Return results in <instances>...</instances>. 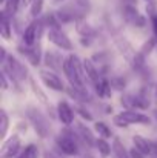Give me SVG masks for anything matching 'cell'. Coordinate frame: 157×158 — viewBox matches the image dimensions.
<instances>
[{
	"instance_id": "obj_27",
	"label": "cell",
	"mask_w": 157,
	"mask_h": 158,
	"mask_svg": "<svg viewBox=\"0 0 157 158\" xmlns=\"http://www.w3.org/2000/svg\"><path fill=\"white\" fill-rule=\"evenodd\" d=\"M156 45H157V39L153 37V39H150L148 42H145V43L142 45V48L139 49V52L142 54L143 57H146V55H150V54L153 52V49H154Z\"/></svg>"
},
{
	"instance_id": "obj_9",
	"label": "cell",
	"mask_w": 157,
	"mask_h": 158,
	"mask_svg": "<svg viewBox=\"0 0 157 158\" xmlns=\"http://www.w3.org/2000/svg\"><path fill=\"white\" fill-rule=\"evenodd\" d=\"M48 40L52 45H55L57 48H60L63 51H71L72 49L71 40L68 39V35L62 29H48Z\"/></svg>"
},
{
	"instance_id": "obj_8",
	"label": "cell",
	"mask_w": 157,
	"mask_h": 158,
	"mask_svg": "<svg viewBox=\"0 0 157 158\" xmlns=\"http://www.w3.org/2000/svg\"><path fill=\"white\" fill-rule=\"evenodd\" d=\"M20 146H22V141H20V137H19V135H12V137H9V138L3 143V146H2V151H0V158L19 157Z\"/></svg>"
},
{
	"instance_id": "obj_23",
	"label": "cell",
	"mask_w": 157,
	"mask_h": 158,
	"mask_svg": "<svg viewBox=\"0 0 157 158\" xmlns=\"http://www.w3.org/2000/svg\"><path fill=\"white\" fill-rule=\"evenodd\" d=\"M29 83H31V89H33L34 95L37 97V100H39L40 103H43V105H48V98H46L45 92L40 89V86L36 83V80H34V78H29Z\"/></svg>"
},
{
	"instance_id": "obj_10",
	"label": "cell",
	"mask_w": 157,
	"mask_h": 158,
	"mask_svg": "<svg viewBox=\"0 0 157 158\" xmlns=\"http://www.w3.org/2000/svg\"><path fill=\"white\" fill-rule=\"evenodd\" d=\"M123 17H125V20H126L129 25H133V26L143 28V26L146 25V19H145V17L137 11V8L133 6V5H125V6H123Z\"/></svg>"
},
{
	"instance_id": "obj_39",
	"label": "cell",
	"mask_w": 157,
	"mask_h": 158,
	"mask_svg": "<svg viewBox=\"0 0 157 158\" xmlns=\"http://www.w3.org/2000/svg\"><path fill=\"white\" fill-rule=\"evenodd\" d=\"M154 117H156V118H157V110H154Z\"/></svg>"
},
{
	"instance_id": "obj_2",
	"label": "cell",
	"mask_w": 157,
	"mask_h": 158,
	"mask_svg": "<svg viewBox=\"0 0 157 158\" xmlns=\"http://www.w3.org/2000/svg\"><path fill=\"white\" fill-rule=\"evenodd\" d=\"M26 117H28L29 123L33 124L36 134L40 138H48L51 135V123L42 114L40 109H37L36 106H28L26 107Z\"/></svg>"
},
{
	"instance_id": "obj_24",
	"label": "cell",
	"mask_w": 157,
	"mask_h": 158,
	"mask_svg": "<svg viewBox=\"0 0 157 158\" xmlns=\"http://www.w3.org/2000/svg\"><path fill=\"white\" fill-rule=\"evenodd\" d=\"M94 129H96V132L102 137V138H109L111 135H112V132H111V129L108 127V124L103 123V121H96L94 123Z\"/></svg>"
},
{
	"instance_id": "obj_12",
	"label": "cell",
	"mask_w": 157,
	"mask_h": 158,
	"mask_svg": "<svg viewBox=\"0 0 157 158\" xmlns=\"http://www.w3.org/2000/svg\"><path fill=\"white\" fill-rule=\"evenodd\" d=\"M74 109L68 105L66 102H59L57 105V117L65 126H71L74 121Z\"/></svg>"
},
{
	"instance_id": "obj_21",
	"label": "cell",
	"mask_w": 157,
	"mask_h": 158,
	"mask_svg": "<svg viewBox=\"0 0 157 158\" xmlns=\"http://www.w3.org/2000/svg\"><path fill=\"white\" fill-rule=\"evenodd\" d=\"M96 148L99 149V154L102 157H109L111 152H112V146H109V143L105 140V138H97L96 140Z\"/></svg>"
},
{
	"instance_id": "obj_32",
	"label": "cell",
	"mask_w": 157,
	"mask_h": 158,
	"mask_svg": "<svg viewBox=\"0 0 157 158\" xmlns=\"http://www.w3.org/2000/svg\"><path fill=\"white\" fill-rule=\"evenodd\" d=\"M74 3H77L80 8H83V9H86V11H89V0H72Z\"/></svg>"
},
{
	"instance_id": "obj_16",
	"label": "cell",
	"mask_w": 157,
	"mask_h": 158,
	"mask_svg": "<svg viewBox=\"0 0 157 158\" xmlns=\"http://www.w3.org/2000/svg\"><path fill=\"white\" fill-rule=\"evenodd\" d=\"M83 71H85V74H86V78H88L91 83L96 85V83H99V81L102 80V77L99 75V72H97L94 63H93L89 58H85V60H83Z\"/></svg>"
},
{
	"instance_id": "obj_7",
	"label": "cell",
	"mask_w": 157,
	"mask_h": 158,
	"mask_svg": "<svg viewBox=\"0 0 157 158\" xmlns=\"http://www.w3.org/2000/svg\"><path fill=\"white\" fill-rule=\"evenodd\" d=\"M114 43L117 45V48L120 49L122 55L125 57V60H126V61L131 64V68H133L139 51H134V48L131 46V43H129L125 37H122L120 34H117V32H114Z\"/></svg>"
},
{
	"instance_id": "obj_35",
	"label": "cell",
	"mask_w": 157,
	"mask_h": 158,
	"mask_svg": "<svg viewBox=\"0 0 157 158\" xmlns=\"http://www.w3.org/2000/svg\"><path fill=\"white\" fill-rule=\"evenodd\" d=\"M43 158H59L54 152H50V151H45L43 152Z\"/></svg>"
},
{
	"instance_id": "obj_33",
	"label": "cell",
	"mask_w": 157,
	"mask_h": 158,
	"mask_svg": "<svg viewBox=\"0 0 157 158\" xmlns=\"http://www.w3.org/2000/svg\"><path fill=\"white\" fill-rule=\"evenodd\" d=\"M2 89H3V91L8 89V80H6V72H5V71L2 72Z\"/></svg>"
},
{
	"instance_id": "obj_18",
	"label": "cell",
	"mask_w": 157,
	"mask_h": 158,
	"mask_svg": "<svg viewBox=\"0 0 157 158\" xmlns=\"http://www.w3.org/2000/svg\"><path fill=\"white\" fill-rule=\"evenodd\" d=\"M76 29H77V32H79L82 37H86V39H93V37H94V29H93L88 23H85L83 19H80V20L76 22Z\"/></svg>"
},
{
	"instance_id": "obj_36",
	"label": "cell",
	"mask_w": 157,
	"mask_h": 158,
	"mask_svg": "<svg viewBox=\"0 0 157 158\" xmlns=\"http://www.w3.org/2000/svg\"><path fill=\"white\" fill-rule=\"evenodd\" d=\"M146 2H148L151 6H156V0H146Z\"/></svg>"
},
{
	"instance_id": "obj_11",
	"label": "cell",
	"mask_w": 157,
	"mask_h": 158,
	"mask_svg": "<svg viewBox=\"0 0 157 158\" xmlns=\"http://www.w3.org/2000/svg\"><path fill=\"white\" fill-rule=\"evenodd\" d=\"M40 78L43 80V83L52 89V91H63L65 89V86H63V83H62V80H60V77L51 71V69H43V71H40Z\"/></svg>"
},
{
	"instance_id": "obj_34",
	"label": "cell",
	"mask_w": 157,
	"mask_h": 158,
	"mask_svg": "<svg viewBox=\"0 0 157 158\" xmlns=\"http://www.w3.org/2000/svg\"><path fill=\"white\" fill-rule=\"evenodd\" d=\"M151 22H153V29H154V35L157 39V14H151Z\"/></svg>"
},
{
	"instance_id": "obj_1",
	"label": "cell",
	"mask_w": 157,
	"mask_h": 158,
	"mask_svg": "<svg viewBox=\"0 0 157 158\" xmlns=\"http://www.w3.org/2000/svg\"><path fill=\"white\" fill-rule=\"evenodd\" d=\"M63 74L66 75L68 81H69V86H72L74 89H79V91H85V80H86V75H83V61H80V58L77 55H69L68 58L63 60Z\"/></svg>"
},
{
	"instance_id": "obj_31",
	"label": "cell",
	"mask_w": 157,
	"mask_h": 158,
	"mask_svg": "<svg viewBox=\"0 0 157 158\" xmlns=\"http://www.w3.org/2000/svg\"><path fill=\"white\" fill-rule=\"evenodd\" d=\"M129 157L131 158H145L146 155H143L137 148H133V149H129Z\"/></svg>"
},
{
	"instance_id": "obj_37",
	"label": "cell",
	"mask_w": 157,
	"mask_h": 158,
	"mask_svg": "<svg viewBox=\"0 0 157 158\" xmlns=\"http://www.w3.org/2000/svg\"><path fill=\"white\" fill-rule=\"evenodd\" d=\"M154 102L157 103V86H156V91H154Z\"/></svg>"
},
{
	"instance_id": "obj_28",
	"label": "cell",
	"mask_w": 157,
	"mask_h": 158,
	"mask_svg": "<svg viewBox=\"0 0 157 158\" xmlns=\"http://www.w3.org/2000/svg\"><path fill=\"white\" fill-rule=\"evenodd\" d=\"M43 2H45V0H33V2H31L29 14H31L33 17H39V14H40L42 9H43Z\"/></svg>"
},
{
	"instance_id": "obj_13",
	"label": "cell",
	"mask_w": 157,
	"mask_h": 158,
	"mask_svg": "<svg viewBox=\"0 0 157 158\" xmlns=\"http://www.w3.org/2000/svg\"><path fill=\"white\" fill-rule=\"evenodd\" d=\"M19 49L28 58V61L31 64H34V66L40 64V61H42V49H40L39 45L37 46H34V45L33 46H19Z\"/></svg>"
},
{
	"instance_id": "obj_19",
	"label": "cell",
	"mask_w": 157,
	"mask_h": 158,
	"mask_svg": "<svg viewBox=\"0 0 157 158\" xmlns=\"http://www.w3.org/2000/svg\"><path fill=\"white\" fill-rule=\"evenodd\" d=\"M11 25H12V23L9 22L8 14H6V12H2L0 32H2V37H3V39H6V40H9V37H11V29H12V26H11Z\"/></svg>"
},
{
	"instance_id": "obj_26",
	"label": "cell",
	"mask_w": 157,
	"mask_h": 158,
	"mask_svg": "<svg viewBox=\"0 0 157 158\" xmlns=\"http://www.w3.org/2000/svg\"><path fill=\"white\" fill-rule=\"evenodd\" d=\"M8 127H9V118H8L5 110H0V137L2 138L6 137Z\"/></svg>"
},
{
	"instance_id": "obj_22",
	"label": "cell",
	"mask_w": 157,
	"mask_h": 158,
	"mask_svg": "<svg viewBox=\"0 0 157 158\" xmlns=\"http://www.w3.org/2000/svg\"><path fill=\"white\" fill-rule=\"evenodd\" d=\"M96 89L100 97H109L111 95V81H108L106 78H102L99 83H96Z\"/></svg>"
},
{
	"instance_id": "obj_5",
	"label": "cell",
	"mask_w": 157,
	"mask_h": 158,
	"mask_svg": "<svg viewBox=\"0 0 157 158\" xmlns=\"http://www.w3.org/2000/svg\"><path fill=\"white\" fill-rule=\"evenodd\" d=\"M3 71H5L6 75H9L11 80L15 81V83H20V81H23V80L28 77V69H26V66H25L22 61H19L15 57H12V55H9V57L6 58V61L3 63Z\"/></svg>"
},
{
	"instance_id": "obj_3",
	"label": "cell",
	"mask_w": 157,
	"mask_h": 158,
	"mask_svg": "<svg viewBox=\"0 0 157 158\" xmlns=\"http://www.w3.org/2000/svg\"><path fill=\"white\" fill-rule=\"evenodd\" d=\"M80 141L82 140H80L79 134L74 132V131H71V129H65L55 138L57 148L65 155H77L79 154V144H80Z\"/></svg>"
},
{
	"instance_id": "obj_6",
	"label": "cell",
	"mask_w": 157,
	"mask_h": 158,
	"mask_svg": "<svg viewBox=\"0 0 157 158\" xmlns=\"http://www.w3.org/2000/svg\"><path fill=\"white\" fill-rule=\"evenodd\" d=\"M45 28L43 20H34L28 25V28L23 31V42L26 46H33L36 43V40H39L42 37V31Z\"/></svg>"
},
{
	"instance_id": "obj_15",
	"label": "cell",
	"mask_w": 157,
	"mask_h": 158,
	"mask_svg": "<svg viewBox=\"0 0 157 158\" xmlns=\"http://www.w3.org/2000/svg\"><path fill=\"white\" fill-rule=\"evenodd\" d=\"M133 143H134V148H137L143 155H153V141H148L142 135H134Z\"/></svg>"
},
{
	"instance_id": "obj_20",
	"label": "cell",
	"mask_w": 157,
	"mask_h": 158,
	"mask_svg": "<svg viewBox=\"0 0 157 158\" xmlns=\"http://www.w3.org/2000/svg\"><path fill=\"white\" fill-rule=\"evenodd\" d=\"M45 61H46V64L50 66V69H54V71L63 68V64H59V63H62V58H60L59 54L48 52L46 55H45Z\"/></svg>"
},
{
	"instance_id": "obj_14",
	"label": "cell",
	"mask_w": 157,
	"mask_h": 158,
	"mask_svg": "<svg viewBox=\"0 0 157 158\" xmlns=\"http://www.w3.org/2000/svg\"><path fill=\"white\" fill-rule=\"evenodd\" d=\"M77 134H79V137H80L82 143H83V144H86L88 148H91V146H94V144H96V138H94L93 132H91V131L83 124V123H77Z\"/></svg>"
},
{
	"instance_id": "obj_29",
	"label": "cell",
	"mask_w": 157,
	"mask_h": 158,
	"mask_svg": "<svg viewBox=\"0 0 157 158\" xmlns=\"http://www.w3.org/2000/svg\"><path fill=\"white\" fill-rule=\"evenodd\" d=\"M74 110H76V112H77V114H79V115H80L82 118H85V120H88V121H91V120H93V115H91V114H89V112H88L86 109L76 106V107H74Z\"/></svg>"
},
{
	"instance_id": "obj_30",
	"label": "cell",
	"mask_w": 157,
	"mask_h": 158,
	"mask_svg": "<svg viewBox=\"0 0 157 158\" xmlns=\"http://www.w3.org/2000/svg\"><path fill=\"white\" fill-rule=\"evenodd\" d=\"M111 88H114V89H123L125 88V81L120 80V78H114V80H111Z\"/></svg>"
},
{
	"instance_id": "obj_25",
	"label": "cell",
	"mask_w": 157,
	"mask_h": 158,
	"mask_svg": "<svg viewBox=\"0 0 157 158\" xmlns=\"http://www.w3.org/2000/svg\"><path fill=\"white\" fill-rule=\"evenodd\" d=\"M17 158H39V148L36 144H28Z\"/></svg>"
},
{
	"instance_id": "obj_4",
	"label": "cell",
	"mask_w": 157,
	"mask_h": 158,
	"mask_svg": "<svg viewBox=\"0 0 157 158\" xmlns=\"http://www.w3.org/2000/svg\"><path fill=\"white\" fill-rule=\"evenodd\" d=\"M114 124L119 126V127H126L129 124H150L151 123V118L148 115H143L140 112H136V110H131V109H126L123 112H120L119 115H116L112 118Z\"/></svg>"
},
{
	"instance_id": "obj_17",
	"label": "cell",
	"mask_w": 157,
	"mask_h": 158,
	"mask_svg": "<svg viewBox=\"0 0 157 158\" xmlns=\"http://www.w3.org/2000/svg\"><path fill=\"white\" fill-rule=\"evenodd\" d=\"M112 157L114 158H131L129 157V151H126V148L123 146V143L117 137L112 140Z\"/></svg>"
},
{
	"instance_id": "obj_38",
	"label": "cell",
	"mask_w": 157,
	"mask_h": 158,
	"mask_svg": "<svg viewBox=\"0 0 157 158\" xmlns=\"http://www.w3.org/2000/svg\"><path fill=\"white\" fill-rule=\"evenodd\" d=\"M33 0H22V3H31Z\"/></svg>"
}]
</instances>
